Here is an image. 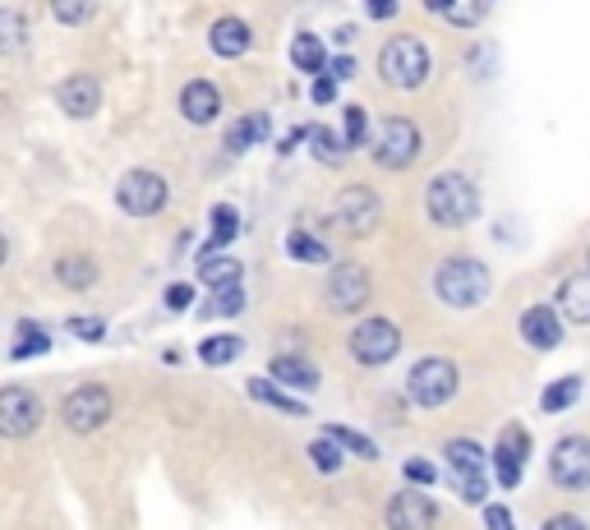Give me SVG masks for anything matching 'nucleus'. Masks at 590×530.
Returning <instances> with one entry per match:
<instances>
[{
    "mask_svg": "<svg viewBox=\"0 0 590 530\" xmlns=\"http://www.w3.org/2000/svg\"><path fill=\"white\" fill-rule=\"evenodd\" d=\"M180 111L190 124H212L217 111H222V92H217L208 79H194V83H184L180 92Z\"/></svg>",
    "mask_w": 590,
    "mask_h": 530,
    "instance_id": "a211bd4d",
    "label": "nucleus"
},
{
    "mask_svg": "<svg viewBox=\"0 0 590 530\" xmlns=\"http://www.w3.org/2000/svg\"><path fill=\"white\" fill-rule=\"evenodd\" d=\"M544 530H586V521L572 517V512H558L553 521H544Z\"/></svg>",
    "mask_w": 590,
    "mask_h": 530,
    "instance_id": "49530a36",
    "label": "nucleus"
},
{
    "mask_svg": "<svg viewBox=\"0 0 590 530\" xmlns=\"http://www.w3.org/2000/svg\"><path fill=\"white\" fill-rule=\"evenodd\" d=\"M250 23H244V19H236V14H227V19H217L212 23V33H208V47L217 51V56H222V60H236V56H244V51H250Z\"/></svg>",
    "mask_w": 590,
    "mask_h": 530,
    "instance_id": "6ab92c4d",
    "label": "nucleus"
},
{
    "mask_svg": "<svg viewBox=\"0 0 590 530\" xmlns=\"http://www.w3.org/2000/svg\"><path fill=\"white\" fill-rule=\"evenodd\" d=\"M401 476H407L411 484H433V480H439V471H433V461H424V457H411L407 466H401Z\"/></svg>",
    "mask_w": 590,
    "mask_h": 530,
    "instance_id": "58836bf2",
    "label": "nucleus"
},
{
    "mask_svg": "<svg viewBox=\"0 0 590 530\" xmlns=\"http://www.w3.org/2000/svg\"><path fill=\"white\" fill-rule=\"evenodd\" d=\"M23 47V19L14 10H0V51H19Z\"/></svg>",
    "mask_w": 590,
    "mask_h": 530,
    "instance_id": "c9c22d12",
    "label": "nucleus"
},
{
    "mask_svg": "<svg viewBox=\"0 0 590 530\" xmlns=\"http://www.w3.org/2000/svg\"><path fill=\"white\" fill-rule=\"evenodd\" d=\"M397 351H401V332H397L392 319H364V323L351 332V356H356L360 364H369V369H379V364L397 360Z\"/></svg>",
    "mask_w": 590,
    "mask_h": 530,
    "instance_id": "9b49d317",
    "label": "nucleus"
},
{
    "mask_svg": "<svg viewBox=\"0 0 590 530\" xmlns=\"http://www.w3.org/2000/svg\"><path fill=\"white\" fill-rule=\"evenodd\" d=\"M416 158H420V124L407 116L383 120L379 134H374V162L383 171H407Z\"/></svg>",
    "mask_w": 590,
    "mask_h": 530,
    "instance_id": "39448f33",
    "label": "nucleus"
},
{
    "mask_svg": "<svg viewBox=\"0 0 590 530\" xmlns=\"http://www.w3.org/2000/svg\"><path fill=\"white\" fill-rule=\"evenodd\" d=\"M521 341L531 351H553L563 341V319L553 314V304H531L521 314Z\"/></svg>",
    "mask_w": 590,
    "mask_h": 530,
    "instance_id": "dca6fc26",
    "label": "nucleus"
},
{
    "mask_svg": "<svg viewBox=\"0 0 590 530\" xmlns=\"http://www.w3.org/2000/svg\"><path fill=\"white\" fill-rule=\"evenodd\" d=\"M199 277H203V282L212 287V291H227V287H240V263L236 259H203L199 263Z\"/></svg>",
    "mask_w": 590,
    "mask_h": 530,
    "instance_id": "c756f323",
    "label": "nucleus"
},
{
    "mask_svg": "<svg viewBox=\"0 0 590 530\" xmlns=\"http://www.w3.org/2000/svg\"><path fill=\"white\" fill-rule=\"evenodd\" d=\"M549 480H553L558 489H568V493L590 489V439H586V433H568V439L553 443Z\"/></svg>",
    "mask_w": 590,
    "mask_h": 530,
    "instance_id": "6e6552de",
    "label": "nucleus"
},
{
    "mask_svg": "<svg viewBox=\"0 0 590 530\" xmlns=\"http://www.w3.org/2000/svg\"><path fill=\"white\" fill-rule=\"evenodd\" d=\"M240 351H244V347H240V337H208L203 347H199V360L212 364V369H222V364H231Z\"/></svg>",
    "mask_w": 590,
    "mask_h": 530,
    "instance_id": "7c9ffc66",
    "label": "nucleus"
},
{
    "mask_svg": "<svg viewBox=\"0 0 590 530\" xmlns=\"http://www.w3.org/2000/svg\"><path fill=\"white\" fill-rule=\"evenodd\" d=\"M433 296L452 309H476L489 296V268L476 259H448L433 272Z\"/></svg>",
    "mask_w": 590,
    "mask_h": 530,
    "instance_id": "f03ea898",
    "label": "nucleus"
},
{
    "mask_svg": "<svg viewBox=\"0 0 590 530\" xmlns=\"http://www.w3.org/2000/svg\"><path fill=\"white\" fill-rule=\"evenodd\" d=\"M116 199L120 208H126L130 217H152V212H162L167 208V180L158 171H126L116 184Z\"/></svg>",
    "mask_w": 590,
    "mask_h": 530,
    "instance_id": "9d476101",
    "label": "nucleus"
},
{
    "mask_svg": "<svg viewBox=\"0 0 590 530\" xmlns=\"http://www.w3.org/2000/svg\"><path fill=\"white\" fill-rule=\"evenodd\" d=\"M364 139H369L364 107H347V143H351V148H364Z\"/></svg>",
    "mask_w": 590,
    "mask_h": 530,
    "instance_id": "4c0bfd02",
    "label": "nucleus"
},
{
    "mask_svg": "<svg viewBox=\"0 0 590 530\" xmlns=\"http://www.w3.org/2000/svg\"><path fill=\"white\" fill-rule=\"evenodd\" d=\"M314 158H319V162H328V167L347 162V158H351V143H347V134H332L328 124H314Z\"/></svg>",
    "mask_w": 590,
    "mask_h": 530,
    "instance_id": "c85d7f7f",
    "label": "nucleus"
},
{
    "mask_svg": "<svg viewBox=\"0 0 590 530\" xmlns=\"http://www.w3.org/2000/svg\"><path fill=\"white\" fill-rule=\"evenodd\" d=\"M272 383H287V388H300V392H314V388H319V369L309 364L304 356H277V360H272Z\"/></svg>",
    "mask_w": 590,
    "mask_h": 530,
    "instance_id": "4be33fe9",
    "label": "nucleus"
},
{
    "mask_svg": "<svg viewBox=\"0 0 590 530\" xmlns=\"http://www.w3.org/2000/svg\"><path fill=\"white\" fill-rule=\"evenodd\" d=\"M236 231H240V212H236L231 203H217V208H212V236H208V244L199 249V263L222 254V249L236 240Z\"/></svg>",
    "mask_w": 590,
    "mask_h": 530,
    "instance_id": "412c9836",
    "label": "nucleus"
},
{
    "mask_svg": "<svg viewBox=\"0 0 590 530\" xmlns=\"http://www.w3.org/2000/svg\"><path fill=\"white\" fill-rule=\"evenodd\" d=\"M309 461H314L323 476H337V471H341V448L319 433V439H309Z\"/></svg>",
    "mask_w": 590,
    "mask_h": 530,
    "instance_id": "f704fd0d",
    "label": "nucleus"
},
{
    "mask_svg": "<svg viewBox=\"0 0 590 530\" xmlns=\"http://www.w3.org/2000/svg\"><path fill=\"white\" fill-rule=\"evenodd\" d=\"M42 416H47V407L33 388H23V383L0 388V433H6V439H28V433H38Z\"/></svg>",
    "mask_w": 590,
    "mask_h": 530,
    "instance_id": "1a4fd4ad",
    "label": "nucleus"
},
{
    "mask_svg": "<svg viewBox=\"0 0 590 530\" xmlns=\"http://www.w3.org/2000/svg\"><path fill=\"white\" fill-rule=\"evenodd\" d=\"M304 139H314V124H296L291 134H282V143H277V152H296Z\"/></svg>",
    "mask_w": 590,
    "mask_h": 530,
    "instance_id": "37998d69",
    "label": "nucleus"
},
{
    "mask_svg": "<svg viewBox=\"0 0 590 530\" xmlns=\"http://www.w3.org/2000/svg\"><path fill=\"white\" fill-rule=\"evenodd\" d=\"M383 517H388V530H433V526H439V508H433L429 498L416 493V489L392 493Z\"/></svg>",
    "mask_w": 590,
    "mask_h": 530,
    "instance_id": "2eb2a0df",
    "label": "nucleus"
},
{
    "mask_svg": "<svg viewBox=\"0 0 590 530\" xmlns=\"http://www.w3.org/2000/svg\"><path fill=\"white\" fill-rule=\"evenodd\" d=\"M212 296H217V300L208 304V314H227V319H231V314H240V309H244V291H240V287L212 291Z\"/></svg>",
    "mask_w": 590,
    "mask_h": 530,
    "instance_id": "e433bc0d",
    "label": "nucleus"
},
{
    "mask_svg": "<svg viewBox=\"0 0 590 530\" xmlns=\"http://www.w3.org/2000/svg\"><path fill=\"white\" fill-rule=\"evenodd\" d=\"M379 74L388 88H420L429 79V51L420 38H392L383 51H379Z\"/></svg>",
    "mask_w": 590,
    "mask_h": 530,
    "instance_id": "7ed1b4c3",
    "label": "nucleus"
},
{
    "mask_svg": "<svg viewBox=\"0 0 590 530\" xmlns=\"http://www.w3.org/2000/svg\"><path fill=\"white\" fill-rule=\"evenodd\" d=\"M351 74H356V60H351V56H337V60H332V79L341 83V79H351Z\"/></svg>",
    "mask_w": 590,
    "mask_h": 530,
    "instance_id": "de8ad7c7",
    "label": "nucleus"
},
{
    "mask_svg": "<svg viewBox=\"0 0 590 530\" xmlns=\"http://www.w3.org/2000/svg\"><path fill=\"white\" fill-rule=\"evenodd\" d=\"M88 14H92L88 6H56V19H60V23H83Z\"/></svg>",
    "mask_w": 590,
    "mask_h": 530,
    "instance_id": "a18cd8bd",
    "label": "nucleus"
},
{
    "mask_svg": "<svg viewBox=\"0 0 590 530\" xmlns=\"http://www.w3.org/2000/svg\"><path fill=\"white\" fill-rule=\"evenodd\" d=\"M332 98H337V79H332V74H323V79L314 83V102H319V107H328Z\"/></svg>",
    "mask_w": 590,
    "mask_h": 530,
    "instance_id": "c03bdc74",
    "label": "nucleus"
},
{
    "mask_svg": "<svg viewBox=\"0 0 590 530\" xmlns=\"http://www.w3.org/2000/svg\"><path fill=\"white\" fill-rule=\"evenodd\" d=\"M250 397H254V401H268V407L282 411V416H309L304 401H300V397H287L272 379H250Z\"/></svg>",
    "mask_w": 590,
    "mask_h": 530,
    "instance_id": "393cba45",
    "label": "nucleus"
},
{
    "mask_svg": "<svg viewBox=\"0 0 590 530\" xmlns=\"http://www.w3.org/2000/svg\"><path fill=\"white\" fill-rule=\"evenodd\" d=\"M379 217H383V203H379V194L369 190V184H347L337 199H332V227L341 231V236H369L379 227Z\"/></svg>",
    "mask_w": 590,
    "mask_h": 530,
    "instance_id": "20e7f679",
    "label": "nucleus"
},
{
    "mask_svg": "<svg viewBox=\"0 0 590 530\" xmlns=\"http://www.w3.org/2000/svg\"><path fill=\"white\" fill-rule=\"evenodd\" d=\"M60 416H66V424L74 433H98L107 420H111V392L102 383H83L66 397V407H60Z\"/></svg>",
    "mask_w": 590,
    "mask_h": 530,
    "instance_id": "f8f14e48",
    "label": "nucleus"
},
{
    "mask_svg": "<svg viewBox=\"0 0 590 530\" xmlns=\"http://www.w3.org/2000/svg\"><path fill=\"white\" fill-rule=\"evenodd\" d=\"M56 102H60V111H66V116H74V120H88L92 111L102 107V88H98V79L74 74V79H66V83L56 88Z\"/></svg>",
    "mask_w": 590,
    "mask_h": 530,
    "instance_id": "f3484780",
    "label": "nucleus"
},
{
    "mask_svg": "<svg viewBox=\"0 0 590 530\" xmlns=\"http://www.w3.org/2000/svg\"><path fill=\"white\" fill-rule=\"evenodd\" d=\"M452 392H457V364H452V360L429 356V360H420V364L407 373V397L416 401V407H424V411L452 401Z\"/></svg>",
    "mask_w": 590,
    "mask_h": 530,
    "instance_id": "423d86ee",
    "label": "nucleus"
},
{
    "mask_svg": "<svg viewBox=\"0 0 590 530\" xmlns=\"http://www.w3.org/2000/svg\"><path fill=\"white\" fill-rule=\"evenodd\" d=\"M323 296H328L332 314H356V309L369 304V272L360 263H337Z\"/></svg>",
    "mask_w": 590,
    "mask_h": 530,
    "instance_id": "ddd939ff",
    "label": "nucleus"
},
{
    "mask_svg": "<svg viewBox=\"0 0 590 530\" xmlns=\"http://www.w3.org/2000/svg\"><path fill=\"white\" fill-rule=\"evenodd\" d=\"M287 254L300 259V263H328V249L309 236V231H291L287 236Z\"/></svg>",
    "mask_w": 590,
    "mask_h": 530,
    "instance_id": "473e14b6",
    "label": "nucleus"
},
{
    "mask_svg": "<svg viewBox=\"0 0 590 530\" xmlns=\"http://www.w3.org/2000/svg\"><path fill=\"white\" fill-rule=\"evenodd\" d=\"M526 457H531V433H526L521 424H508L503 439H499V452H493V484L517 489L521 476H526Z\"/></svg>",
    "mask_w": 590,
    "mask_h": 530,
    "instance_id": "4468645a",
    "label": "nucleus"
},
{
    "mask_svg": "<svg viewBox=\"0 0 590 530\" xmlns=\"http://www.w3.org/2000/svg\"><path fill=\"white\" fill-rule=\"evenodd\" d=\"M484 530H517V521H512V512L503 503H489L484 508Z\"/></svg>",
    "mask_w": 590,
    "mask_h": 530,
    "instance_id": "79ce46f5",
    "label": "nucleus"
},
{
    "mask_svg": "<svg viewBox=\"0 0 590 530\" xmlns=\"http://www.w3.org/2000/svg\"><path fill=\"white\" fill-rule=\"evenodd\" d=\"M291 60H296V70H304V74H323V66H328L323 42H319L314 33H300V38L291 42Z\"/></svg>",
    "mask_w": 590,
    "mask_h": 530,
    "instance_id": "bb28decb",
    "label": "nucleus"
},
{
    "mask_svg": "<svg viewBox=\"0 0 590 530\" xmlns=\"http://www.w3.org/2000/svg\"><path fill=\"white\" fill-rule=\"evenodd\" d=\"M66 328H70L79 341H102V337H107V323H102V319H70Z\"/></svg>",
    "mask_w": 590,
    "mask_h": 530,
    "instance_id": "ea45409f",
    "label": "nucleus"
},
{
    "mask_svg": "<svg viewBox=\"0 0 590 530\" xmlns=\"http://www.w3.org/2000/svg\"><path fill=\"white\" fill-rule=\"evenodd\" d=\"M190 304H194V287L190 282L167 287V309H171V314H180V309H190Z\"/></svg>",
    "mask_w": 590,
    "mask_h": 530,
    "instance_id": "a19ab883",
    "label": "nucleus"
},
{
    "mask_svg": "<svg viewBox=\"0 0 590 530\" xmlns=\"http://www.w3.org/2000/svg\"><path fill=\"white\" fill-rule=\"evenodd\" d=\"M424 208L439 227H466L480 217V190L471 176L461 171H443L429 180V194H424Z\"/></svg>",
    "mask_w": 590,
    "mask_h": 530,
    "instance_id": "f257e3e1",
    "label": "nucleus"
},
{
    "mask_svg": "<svg viewBox=\"0 0 590 530\" xmlns=\"http://www.w3.org/2000/svg\"><path fill=\"white\" fill-rule=\"evenodd\" d=\"M268 130H272V120H268L263 111L236 120L231 130H227V152H250V148H259V143L268 139Z\"/></svg>",
    "mask_w": 590,
    "mask_h": 530,
    "instance_id": "5701e85b",
    "label": "nucleus"
},
{
    "mask_svg": "<svg viewBox=\"0 0 590 530\" xmlns=\"http://www.w3.org/2000/svg\"><path fill=\"white\" fill-rule=\"evenodd\" d=\"M558 309H563L572 323H590V268L563 277V287H558Z\"/></svg>",
    "mask_w": 590,
    "mask_h": 530,
    "instance_id": "aec40b11",
    "label": "nucleus"
},
{
    "mask_svg": "<svg viewBox=\"0 0 590 530\" xmlns=\"http://www.w3.org/2000/svg\"><path fill=\"white\" fill-rule=\"evenodd\" d=\"M577 397H581V379H577V373H572V379H558V383H549V388L540 392V411L558 416V411L577 407Z\"/></svg>",
    "mask_w": 590,
    "mask_h": 530,
    "instance_id": "cd10ccee",
    "label": "nucleus"
},
{
    "mask_svg": "<svg viewBox=\"0 0 590 530\" xmlns=\"http://www.w3.org/2000/svg\"><path fill=\"white\" fill-rule=\"evenodd\" d=\"M429 14H439L448 23H461V28H476L489 14V6H448V0H429Z\"/></svg>",
    "mask_w": 590,
    "mask_h": 530,
    "instance_id": "2f4dec72",
    "label": "nucleus"
},
{
    "mask_svg": "<svg viewBox=\"0 0 590 530\" xmlns=\"http://www.w3.org/2000/svg\"><path fill=\"white\" fill-rule=\"evenodd\" d=\"M19 337H14V347H10V360H33V356H47L51 351V337H47V328L42 323H19L14 328Z\"/></svg>",
    "mask_w": 590,
    "mask_h": 530,
    "instance_id": "a878e982",
    "label": "nucleus"
},
{
    "mask_svg": "<svg viewBox=\"0 0 590 530\" xmlns=\"http://www.w3.org/2000/svg\"><path fill=\"white\" fill-rule=\"evenodd\" d=\"M364 14H369V19H392L397 6H392V0H374V6H364Z\"/></svg>",
    "mask_w": 590,
    "mask_h": 530,
    "instance_id": "09e8293b",
    "label": "nucleus"
},
{
    "mask_svg": "<svg viewBox=\"0 0 590 530\" xmlns=\"http://www.w3.org/2000/svg\"><path fill=\"white\" fill-rule=\"evenodd\" d=\"M56 282L66 291H88L92 282H98V263H92L88 254H66L56 259Z\"/></svg>",
    "mask_w": 590,
    "mask_h": 530,
    "instance_id": "b1692460",
    "label": "nucleus"
},
{
    "mask_svg": "<svg viewBox=\"0 0 590 530\" xmlns=\"http://www.w3.org/2000/svg\"><path fill=\"white\" fill-rule=\"evenodd\" d=\"M323 439H332V443H347L356 457H369V461L379 457V443H369L364 433H356V429H347V424H328V429H323Z\"/></svg>",
    "mask_w": 590,
    "mask_h": 530,
    "instance_id": "72a5a7b5",
    "label": "nucleus"
},
{
    "mask_svg": "<svg viewBox=\"0 0 590 530\" xmlns=\"http://www.w3.org/2000/svg\"><path fill=\"white\" fill-rule=\"evenodd\" d=\"M586 259H590V254H586Z\"/></svg>",
    "mask_w": 590,
    "mask_h": 530,
    "instance_id": "8fccbe9b",
    "label": "nucleus"
},
{
    "mask_svg": "<svg viewBox=\"0 0 590 530\" xmlns=\"http://www.w3.org/2000/svg\"><path fill=\"white\" fill-rule=\"evenodd\" d=\"M443 457L452 466V480H457V493L466 498V503H484V489H489V461L480 452V443L471 439H448L443 443Z\"/></svg>",
    "mask_w": 590,
    "mask_h": 530,
    "instance_id": "0eeeda50",
    "label": "nucleus"
}]
</instances>
